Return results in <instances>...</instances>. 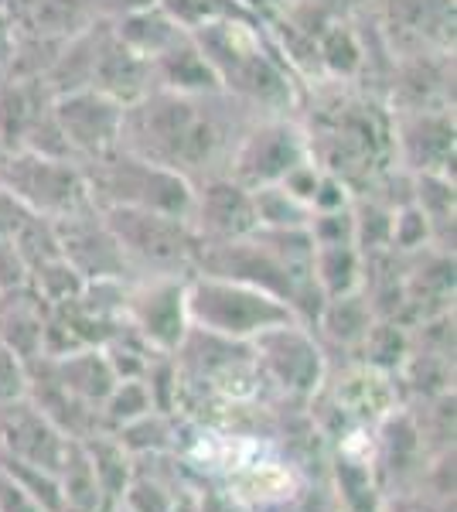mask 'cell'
Segmentation results:
<instances>
[]
</instances>
